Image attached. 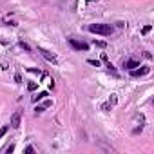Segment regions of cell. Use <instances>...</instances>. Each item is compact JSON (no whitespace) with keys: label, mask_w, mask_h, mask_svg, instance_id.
Instances as JSON below:
<instances>
[{"label":"cell","mask_w":154,"mask_h":154,"mask_svg":"<svg viewBox=\"0 0 154 154\" xmlns=\"http://www.w3.org/2000/svg\"><path fill=\"white\" fill-rule=\"evenodd\" d=\"M89 31L91 33H96V35H102V36H109L112 33V27L109 24H91L89 26Z\"/></svg>","instance_id":"6da1fadb"},{"label":"cell","mask_w":154,"mask_h":154,"mask_svg":"<svg viewBox=\"0 0 154 154\" xmlns=\"http://www.w3.org/2000/svg\"><path fill=\"white\" fill-rule=\"evenodd\" d=\"M69 44H71L74 49H78V51H87V49H89V45H87V44L78 42V40H74V38H69Z\"/></svg>","instance_id":"7a4b0ae2"},{"label":"cell","mask_w":154,"mask_h":154,"mask_svg":"<svg viewBox=\"0 0 154 154\" xmlns=\"http://www.w3.org/2000/svg\"><path fill=\"white\" fill-rule=\"evenodd\" d=\"M149 71H150V67L143 65L141 69H132V71H131V74L134 76V78H138V76H145V74H149Z\"/></svg>","instance_id":"3957f363"},{"label":"cell","mask_w":154,"mask_h":154,"mask_svg":"<svg viewBox=\"0 0 154 154\" xmlns=\"http://www.w3.org/2000/svg\"><path fill=\"white\" fill-rule=\"evenodd\" d=\"M38 51H40V54H42L45 60H49V62H53V63H56V62H58V60H56V56H54V54H51L49 51H45V49H42V47H40Z\"/></svg>","instance_id":"277c9868"},{"label":"cell","mask_w":154,"mask_h":154,"mask_svg":"<svg viewBox=\"0 0 154 154\" xmlns=\"http://www.w3.org/2000/svg\"><path fill=\"white\" fill-rule=\"evenodd\" d=\"M20 120H22V118H20V112H15V114L11 116V127H13V129H18V127H20Z\"/></svg>","instance_id":"5b68a950"},{"label":"cell","mask_w":154,"mask_h":154,"mask_svg":"<svg viewBox=\"0 0 154 154\" xmlns=\"http://www.w3.org/2000/svg\"><path fill=\"white\" fill-rule=\"evenodd\" d=\"M125 69H129V71H132V69H136V67H140V62H136V60H129V62H125V65H123Z\"/></svg>","instance_id":"8992f818"},{"label":"cell","mask_w":154,"mask_h":154,"mask_svg":"<svg viewBox=\"0 0 154 154\" xmlns=\"http://www.w3.org/2000/svg\"><path fill=\"white\" fill-rule=\"evenodd\" d=\"M102 60L105 62V65L109 67V71H112V72H116V71H114V65H112V63H111V62L107 60V54H102Z\"/></svg>","instance_id":"52a82bcc"},{"label":"cell","mask_w":154,"mask_h":154,"mask_svg":"<svg viewBox=\"0 0 154 154\" xmlns=\"http://www.w3.org/2000/svg\"><path fill=\"white\" fill-rule=\"evenodd\" d=\"M116 102H118V100H116V94H111V98H109V103H111V105H116Z\"/></svg>","instance_id":"ba28073f"},{"label":"cell","mask_w":154,"mask_h":154,"mask_svg":"<svg viewBox=\"0 0 154 154\" xmlns=\"http://www.w3.org/2000/svg\"><path fill=\"white\" fill-rule=\"evenodd\" d=\"M8 129H9V125H4L2 129H0V138H2V136H4V134L8 132Z\"/></svg>","instance_id":"9c48e42d"},{"label":"cell","mask_w":154,"mask_h":154,"mask_svg":"<svg viewBox=\"0 0 154 154\" xmlns=\"http://www.w3.org/2000/svg\"><path fill=\"white\" fill-rule=\"evenodd\" d=\"M27 89H29V91H35V89H36V84H35V82H29V84H27Z\"/></svg>","instance_id":"30bf717a"},{"label":"cell","mask_w":154,"mask_h":154,"mask_svg":"<svg viewBox=\"0 0 154 154\" xmlns=\"http://www.w3.org/2000/svg\"><path fill=\"white\" fill-rule=\"evenodd\" d=\"M45 96H47V93H40V94H38V96H35L33 100L36 102V100H42V98H45Z\"/></svg>","instance_id":"8fae6325"},{"label":"cell","mask_w":154,"mask_h":154,"mask_svg":"<svg viewBox=\"0 0 154 154\" xmlns=\"http://www.w3.org/2000/svg\"><path fill=\"white\" fill-rule=\"evenodd\" d=\"M111 107H112V105H111V103H109V102H107V103H103V105H102V109H103V111H109V109H111Z\"/></svg>","instance_id":"7c38bea8"},{"label":"cell","mask_w":154,"mask_h":154,"mask_svg":"<svg viewBox=\"0 0 154 154\" xmlns=\"http://www.w3.org/2000/svg\"><path fill=\"white\" fill-rule=\"evenodd\" d=\"M20 47H22V49H26V51H31V49H29V45H27V44H24V42H20Z\"/></svg>","instance_id":"4fadbf2b"},{"label":"cell","mask_w":154,"mask_h":154,"mask_svg":"<svg viewBox=\"0 0 154 154\" xmlns=\"http://www.w3.org/2000/svg\"><path fill=\"white\" fill-rule=\"evenodd\" d=\"M89 63H91V65H96V67L100 65V62H98V60H89Z\"/></svg>","instance_id":"5bb4252c"},{"label":"cell","mask_w":154,"mask_h":154,"mask_svg":"<svg viewBox=\"0 0 154 154\" xmlns=\"http://www.w3.org/2000/svg\"><path fill=\"white\" fill-rule=\"evenodd\" d=\"M149 31H150V26H145V27H143V35H147Z\"/></svg>","instance_id":"9a60e30c"},{"label":"cell","mask_w":154,"mask_h":154,"mask_svg":"<svg viewBox=\"0 0 154 154\" xmlns=\"http://www.w3.org/2000/svg\"><path fill=\"white\" fill-rule=\"evenodd\" d=\"M13 150H15V145H9V147H8V150H6V152H8V154H9V152H13Z\"/></svg>","instance_id":"2e32d148"},{"label":"cell","mask_w":154,"mask_h":154,"mask_svg":"<svg viewBox=\"0 0 154 154\" xmlns=\"http://www.w3.org/2000/svg\"><path fill=\"white\" fill-rule=\"evenodd\" d=\"M94 44H96L98 47H105V42H94Z\"/></svg>","instance_id":"e0dca14e"},{"label":"cell","mask_w":154,"mask_h":154,"mask_svg":"<svg viewBox=\"0 0 154 154\" xmlns=\"http://www.w3.org/2000/svg\"><path fill=\"white\" fill-rule=\"evenodd\" d=\"M35 111H36V114H40V112H44V107H36Z\"/></svg>","instance_id":"ac0fdd59"},{"label":"cell","mask_w":154,"mask_h":154,"mask_svg":"<svg viewBox=\"0 0 154 154\" xmlns=\"http://www.w3.org/2000/svg\"><path fill=\"white\" fill-rule=\"evenodd\" d=\"M26 152H27V154H31V152H35V149H33V147H27V149H26Z\"/></svg>","instance_id":"d6986e66"},{"label":"cell","mask_w":154,"mask_h":154,"mask_svg":"<svg viewBox=\"0 0 154 154\" xmlns=\"http://www.w3.org/2000/svg\"><path fill=\"white\" fill-rule=\"evenodd\" d=\"M87 2H94V0H87ZM96 2H98V0H96Z\"/></svg>","instance_id":"ffe728a7"}]
</instances>
